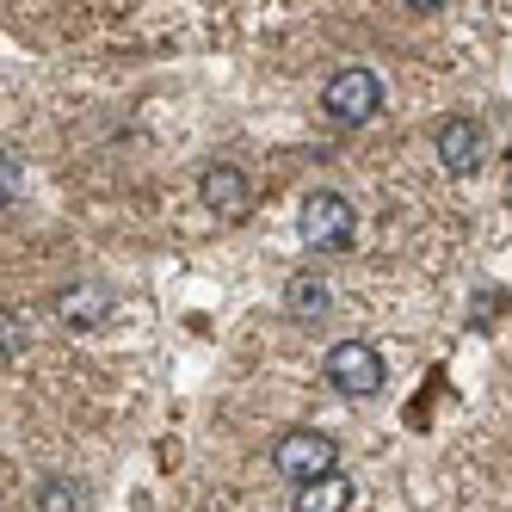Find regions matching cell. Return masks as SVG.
I'll return each instance as SVG.
<instances>
[{
	"instance_id": "1",
	"label": "cell",
	"mask_w": 512,
	"mask_h": 512,
	"mask_svg": "<svg viewBox=\"0 0 512 512\" xmlns=\"http://www.w3.org/2000/svg\"><path fill=\"white\" fill-rule=\"evenodd\" d=\"M321 112L334 118L340 130L371 124V118L383 112V75H377V68H364V62L340 68V75H327V87H321Z\"/></svg>"
},
{
	"instance_id": "2",
	"label": "cell",
	"mask_w": 512,
	"mask_h": 512,
	"mask_svg": "<svg viewBox=\"0 0 512 512\" xmlns=\"http://www.w3.org/2000/svg\"><path fill=\"white\" fill-rule=\"evenodd\" d=\"M327 383H334V395L346 401H371L383 383H389V364L371 340H340V346H327Z\"/></svg>"
},
{
	"instance_id": "3",
	"label": "cell",
	"mask_w": 512,
	"mask_h": 512,
	"mask_svg": "<svg viewBox=\"0 0 512 512\" xmlns=\"http://www.w3.org/2000/svg\"><path fill=\"white\" fill-rule=\"evenodd\" d=\"M297 235L315 253H346L358 241V210H352V198H340V192H309L303 210H297Z\"/></svg>"
},
{
	"instance_id": "4",
	"label": "cell",
	"mask_w": 512,
	"mask_h": 512,
	"mask_svg": "<svg viewBox=\"0 0 512 512\" xmlns=\"http://www.w3.org/2000/svg\"><path fill=\"white\" fill-rule=\"evenodd\" d=\"M272 469L284 475L290 488H303V482H315V475L340 469V445L327 432H315V426H290L278 445H272Z\"/></svg>"
},
{
	"instance_id": "5",
	"label": "cell",
	"mask_w": 512,
	"mask_h": 512,
	"mask_svg": "<svg viewBox=\"0 0 512 512\" xmlns=\"http://www.w3.org/2000/svg\"><path fill=\"white\" fill-rule=\"evenodd\" d=\"M198 198H204V210L216 216V223H247L253 216V179L235 161H210L198 173Z\"/></svg>"
},
{
	"instance_id": "6",
	"label": "cell",
	"mask_w": 512,
	"mask_h": 512,
	"mask_svg": "<svg viewBox=\"0 0 512 512\" xmlns=\"http://www.w3.org/2000/svg\"><path fill=\"white\" fill-rule=\"evenodd\" d=\"M432 149H438V167H445L451 179H469L475 167L488 161V130H482V118L457 112V118H445V124H438Z\"/></svg>"
},
{
	"instance_id": "7",
	"label": "cell",
	"mask_w": 512,
	"mask_h": 512,
	"mask_svg": "<svg viewBox=\"0 0 512 512\" xmlns=\"http://www.w3.org/2000/svg\"><path fill=\"white\" fill-rule=\"evenodd\" d=\"M56 315H62V327H75V334H93V327H105V315H112V290L99 278H81L56 297Z\"/></svg>"
},
{
	"instance_id": "8",
	"label": "cell",
	"mask_w": 512,
	"mask_h": 512,
	"mask_svg": "<svg viewBox=\"0 0 512 512\" xmlns=\"http://www.w3.org/2000/svg\"><path fill=\"white\" fill-rule=\"evenodd\" d=\"M352 475L346 469H327V475H315V482H303L297 488V500H290V512H352Z\"/></svg>"
},
{
	"instance_id": "9",
	"label": "cell",
	"mask_w": 512,
	"mask_h": 512,
	"mask_svg": "<svg viewBox=\"0 0 512 512\" xmlns=\"http://www.w3.org/2000/svg\"><path fill=\"white\" fill-rule=\"evenodd\" d=\"M284 309H290V321H321L327 309H334V290H327L321 278H309V272H297L284 284Z\"/></svg>"
},
{
	"instance_id": "10",
	"label": "cell",
	"mask_w": 512,
	"mask_h": 512,
	"mask_svg": "<svg viewBox=\"0 0 512 512\" xmlns=\"http://www.w3.org/2000/svg\"><path fill=\"white\" fill-rule=\"evenodd\" d=\"M38 512H87V482L81 475H44L38 482Z\"/></svg>"
},
{
	"instance_id": "11",
	"label": "cell",
	"mask_w": 512,
	"mask_h": 512,
	"mask_svg": "<svg viewBox=\"0 0 512 512\" xmlns=\"http://www.w3.org/2000/svg\"><path fill=\"white\" fill-rule=\"evenodd\" d=\"M25 346H31V334H25V321H19V309H7V303H0V364H13V358H25Z\"/></svg>"
},
{
	"instance_id": "12",
	"label": "cell",
	"mask_w": 512,
	"mask_h": 512,
	"mask_svg": "<svg viewBox=\"0 0 512 512\" xmlns=\"http://www.w3.org/2000/svg\"><path fill=\"white\" fill-rule=\"evenodd\" d=\"M19 186H25V167H19V155H13V149H0V210H7V204H19Z\"/></svg>"
},
{
	"instance_id": "13",
	"label": "cell",
	"mask_w": 512,
	"mask_h": 512,
	"mask_svg": "<svg viewBox=\"0 0 512 512\" xmlns=\"http://www.w3.org/2000/svg\"><path fill=\"white\" fill-rule=\"evenodd\" d=\"M408 7H414V13H438V7H445V0H408Z\"/></svg>"
}]
</instances>
